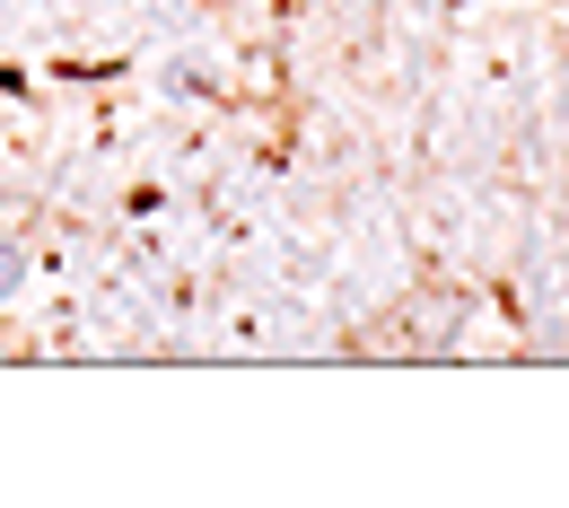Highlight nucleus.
I'll return each mask as SVG.
<instances>
[{
  "mask_svg": "<svg viewBox=\"0 0 569 508\" xmlns=\"http://www.w3.org/2000/svg\"><path fill=\"white\" fill-rule=\"evenodd\" d=\"M9 281H18V246L0 237V290H9Z\"/></svg>",
  "mask_w": 569,
  "mask_h": 508,
  "instance_id": "nucleus-1",
  "label": "nucleus"
}]
</instances>
